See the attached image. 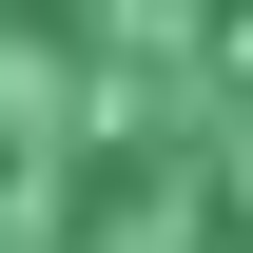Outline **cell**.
<instances>
[{"mask_svg": "<svg viewBox=\"0 0 253 253\" xmlns=\"http://www.w3.org/2000/svg\"><path fill=\"white\" fill-rule=\"evenodd\" d=\"M0 253H253V0H0Z\"/></svg>", "mask_w": 253, "mask_h": 253, "instance_id": "1", "label": "cell"}]
</instances>
